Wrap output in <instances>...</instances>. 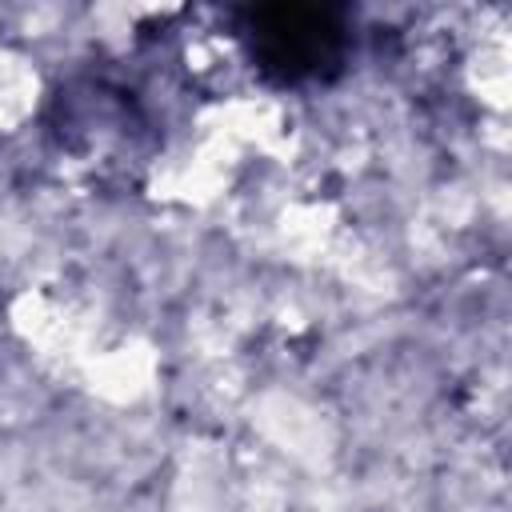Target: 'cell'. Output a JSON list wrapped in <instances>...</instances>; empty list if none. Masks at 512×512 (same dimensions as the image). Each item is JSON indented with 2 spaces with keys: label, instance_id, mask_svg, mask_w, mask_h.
Listing matches in <instances>:
<instances>
[{
  "label": "cell",
  "instance_id": "1",
  "mask_svg": "<svg viewBox=\"0 0 512 512\" xmlns=\"http://www.w3.org/2000/svg\"><path fill=\"white\" fill-rule=\"evenodd\" d=\"M252 32L264 64L280 68L284 76L320 68L340 40L332 12H320V8H260L252 12Z\"/></svg>",
  "mask_w": 512,
  "mask_h": 512
}]
</instances>
